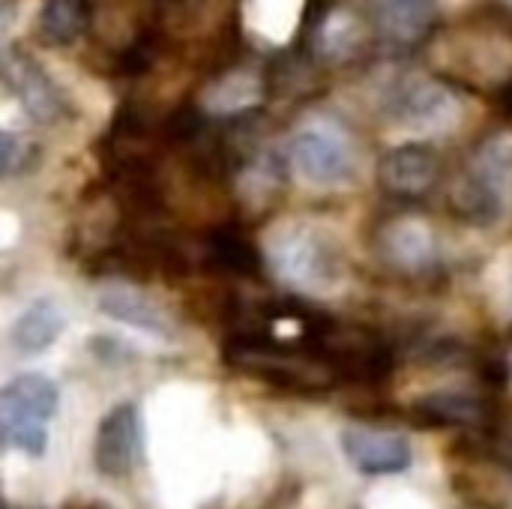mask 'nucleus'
I'll return each mask as SVG.
<instances>
[{
  "label": "nucleus",
  "instance_id": "1",
  "mask_svg": "<svg viewBox=\"0 0 512 509\" xmlns=\"http://www.w3.org/2000/svg\"><path fill=\"white\" fill-rule=\"evenodd\" d=\"M264 255L288 288L315 300L339 297L351 282L345 237L315 216H285L273 222L264 234Z\"/></svg>",
  "mask_w": 512,
  "mask_h": 509
},
{
  "label": "nucleus",
  "instance_id": "2",
  "mask_svg": "<svg viewBox=\"0 0 512 509\" xmlns=\"http://www.w3.org/2000/svg\"><path fill=\"white\" fill-rule=\"evenodd\" d=\"M60 390L51 378L27 372L0 387V450L12 447L39 459L48 447V420L57 414Z\"/></svg>",
  "mask_w": 512,
  "mask_h": 509
},
{
  "label": "nucleus",
  "instance_id": "3",
  "mask_svg": "<svg viewBox=\"0 0 512 509\" xmlns=\"http://www.w3.org/2000/svg\"><path fill=\"white\" fill-rule=\"evenodd\" d=\"M288 162L312 189H339L354 183L360 174L357 144L333 120H312L300 126L288 141Z\"/></svg>",
  "mask_w": 512,
  "mask_h": 509
},
{
  "label": "nucleus",
  "instance_id": "4",
  "mask_svg": "<svg viewBox=\"0 0 512 509\" xmlns=\"http://www.w3.org/2000/svg\"><path fill=\"white\" fill-rule=\"evenodd\" d=\"M512 201V132L492 135L459 186V204L477 222H501Z\"/></svg>",
  "mask_w": 512,
  "mask_h": 509
},
{
  "label": "nucleus",
  "instance_id": "5",
  "mask_svg": "<svg viewBox=\"0 0 512 509\" xmlns=\"http://www.w3.org/2000/svg\"><path fill=\"white\" fill-rule=\"evenodd\" d=\"M387 120L417 138L444 135L459 123L462 105L456 93L432 78H405L387 96Z\"/></svg>",
  "mask_w": 512,
  "mask_h": 509
},
{
  "label": "nucleus",
  "instance_id": "6",
  "mask_svg": "<svg viewBox=\"0 0 512 509\" xmlns=\"http://www.w3.org/2000/svg\"><path fill=\"white\" fill-rule=\"evenodd\" d=\"M0 78L6 87L15 93L21 108L36 120V123H57L69 114V102L63 90L51 81V75L24 51L9 48L0 54Z\"/></svg>",
  "mask_w": 512,
  "mask_h": 509
},
{
  "label": "nucleus",
  "instance_id": "7",
  "mask_svg": "<svg viewBox=\"0 0 512 509\" xmlns=\"http://www.w3.org/2000/svg\"><path fill=\"white\" fill-rule=\"evenodd\" d=\"M339 447L354 471L366 477H393L411 468L414 447L402 432L372 429V426H348L339 435Z\"/></svg>",
  "mask_w": 512,
  "mask_h": 509
},
{
  "label": "nucleus",
  "instance_id": "8",
  "mask_svg": "<svg viewBox=\"0 0 512 509\" xmlns=\"http://www.w3.org/2000/svg\"><path fill=\"white\" fill-rule=\"evenodd\" d=\"M141 462V417L132 402H123L111 408L99 429L93 444V465L108 480L129 477Z\"/></svg>",
  "mask_w": 512,
  "mask_h": 509
},
{
  "label": "nucleus",
  "instance_id": "9",
  "mask_svg": "<svg viewBox=\"0 0 512 509\" xmlns=\"http://www.w3.org/2000/svg\"><path fill=\"white\" fill-rule=\"evenodd\" d=\"M384 252L402 270H426L438 258L435 228L423 216H399L384 228Z\"/></svg>",
  "mask_w": 512,
  "mask_h": 509
},
{
  "label": "nucleus",
  "instance_id": "10",
  "mask_svg": "<svg viewBox=\"0 0 512 509\" xmlns=\"http://www.w3.org/2000/svg\"><path fill=\"white\" fill-rule=\"evenodd\" d=\"M99 309L108 318L123 321L129 327H138V330H144L150 336H159V339L174 336V321L165 315V309L156 306V300L141 294L135 285H114V288L102 291L99 294Z\"/></svg>",
  "mask_w": 512,
  "mask_h": 509
},
{
  "label": "nucleus",
  "instance_id": "11",
  "mask_svg": "<svg viewBox=\"0 0 512 509\" xmlns=\"http://www.w3.org/2000/svg\"><path fill=\"white\" fill-rule=\"evenodd\" d=\"M378 177H381V183L390 192L417 195V192H426L435 183V177H438V159L423 144H402V147H393L381 159Z\"/></svg>",
  "mask_w": 512,
  "mask_h": 509
},
{
  "label": "nucleus",
  "instance_id": "12",
  "mask_svg": "<svg viewBox=\"0 0 512 509\" xmlns=\"http://www.w3.org/2000/svg\"><path fill=\"white\" fill-rule=\"evenodd\" d=\"M63 327H66V318H63L60 306L51 300H36L15 318L9 339H12L15 351H21V354H42L60 339Z\"/></svg>",
  "mask_w": 512,
  "mask_h": 509
},
{
  "label": "nucleus",
  "instance_id": "13",
  "mask_svg": "<svg viewBox=\"0 0 512 509\" xmlns=\"http://www.w3.org/2000/svg\"><path fill=\"white\" fill-rule=\"evenodd\" d=\"M438 0H378L381 27L399 42L420 39L435 21Z\"/></svg>",
  "mask_w": 512,
  "mask_h": 509
},
{
  "label": "nucleus",
  "instance_id": "14",
  "mask_svg": "<svg viewBox=\"0 0 512 509\" xmlns=\"http://www.w3.org/2000/svg\"><path fill=\"white\" fill-rule=\"evenodd\" d=\"M90 0H45L39 30L51 45H72L90 27Z\"/></svg>",
  "mask_w": 512,
  "mask_h": 509
},
{
  "label": "nucleus",
  "instance_id": "15",
  "mask_svg": "<svg viewBox=\"0 0 512 509\" xmlns=\"http://www.w3.org/2000/svg\"><path fill=\"white\" fill-rule=\"evenodd\" d=\"M357 45H360V21L345 9H333L318 27V51L324 57L342 60L351 57Z\"/></svg>",
  "mask_w": 512,
  "mask_h": 509
},
{
  "label": "nucleus",
  "instance_id": "16",
  "mask_svg": "<svg viewBox=\"0 0 512 509\" xmlns=\"http://www.w3.org/2000/svg\"><path fill=\"white\" fill-rule=\"evenodd\" d=\"M483 291L492 303V309L501 315V318H510L512 315V243L501 246L486 270H483Z\"/></svg>",
  "mask_w": 512,
  "mask_h": 509
},
{
  "label": "nucleus",
  "instance_id": "17",
  "mask_svg": "<svg viewBox=\"0 0 512 509\" xmlns=\"http://www.w3.org/2000/svg\"><path fill=\"white\" fill-rule=\"evenodd\" d=\"M153 57H156L153 39H150V36H138L132 45H126V48H123V54H120L117 66H120V72H123V75H141V72H147V69H150Z\"/></svg>",
  "mask_w": 512,
  "mask_h": 509
},
{
  "label": "nucleus",
  "instance_id": "18",
  "mask_svg": "<svg viewBox=\"0 0 512 509\" xmlns=\"http://www.w3.org/2000/svg\"><path fill=\"white\" fill-rule=\"evenodd\" d=\"M366 509H429V504L408 489H378Z\"/></svg>",
  "mask_w": 512,
  "mask_h": 509
},
{
  "label": "nucleus",
  "instance_id": "19",
  "mask_svg": "<svg viewBox=\"0 0 512 509\" xmlns=\"http://www.w3.org/2000/svg\"><path fill=\"white\" fill-rule=\"evenodd\" d=\"M21 162V144L12 132L0 129V177L12 174Z\"/></svg>",
  "mask_w": 512,
  "mask_h": 509
},
{
  "label": "nucleus",
  "instance_id": "20",
  "mask_svg": "<svg viewBox=\"0 0 512 509\" xmlns=\"http://www.w3.org/2000/svg\"><path fill=\"white\" fill-rule=\"evenodd\" d=\"M0 509H9V504H6V498H3V492H0Z\"/></svg>",
  "mask_w": 512,
  "mask_h": 509
},
{
  "label": "nucleus",
  "instance_id": "21",
  "mask_svg": "<svg viewBox=\"0 0 512 509\" xmlns=\"http://www.w3.org/2000/svg\"><path fill=\"white\" fill-rule=\"evenodd\" d=\"M510 390H512V354H510Z\"/></svg>",
  "mask_w": 512,
  "mask_h": 509
},
{
  "label": "nucleus",
  "instance_id": "22",
  "mask_svg": "<svg viewBox=\"0 0 512 509\" xmlns=\"http://www.w3.org/2000/svg\"><path fill=\"white\" fill-rule=\"evenodd\" d=\"M93 509H96V507H93Z\"/></svg>",
  "mask_w": 512,
  "mask_h": 509
}]
</instances>
